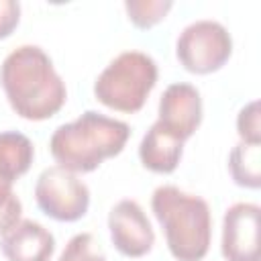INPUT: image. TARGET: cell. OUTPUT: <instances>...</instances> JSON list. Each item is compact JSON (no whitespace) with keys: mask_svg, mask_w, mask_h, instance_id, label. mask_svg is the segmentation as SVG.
<instances>
[{"mask_svg":"<svg viewBox=\"0 0 261 261\" xmlns=\"http://www.w3.org/2000/svg\"><path fill=\"white\" fill-rule=\"evenodd\" d=\"M0 82L16 114L27 120H45L65 102V84L49 55L37 45H20L6 55Z\"/></svg>","mask_w":261,"mask_h":261,"instance_id":"1","label":"cell"},{"mask_svg":"<svg viewBox=\"0 0 261 261\" xmlns=\"http://www.w3.org/2000/svg\"><path fill=\"white\" fill-rule=\"evenodd\" d=\"M128 135L130 128L126 122L86 110L73 122L55 128L49 149L61 167L73 173H88L94 171L104 159L118 155Z\"/></svg>","mask_w":261,"mask_h":261,"instance_id":"2","label":"cell"},{"mask_svg":"<svg viewBox=\"0 0 261 261\" xmlns=\"http://www.w3.org/2000/svg\"><path fill=\"white\" fill-rule=\"evenodd\" d=\"M151 208L177 261L204 259L212 237L210 208L204 198L181 192L175 186H159L151 196Z\"/></svg>","mask_w":261,"mask_h":261,"instance_id":"3","label":"cell"},{"mask_svg":"<svg viewBox=\"0 0 261 261\" xmlns=\"http://www.w3.org/2000/svg\"><path fill=\"white\" fill-rule=\"evenodd\" d=\"M155 82V59L143 51H124L116 55L96 77L94 94L112 110L137 112L143 108Z\"/></svg>","mask_w":261,"mask_h":261,"instance_id":"4","label":"cell"},{"mask_svg":"<svg viewBox=\"0 0 261 261\" xmlns=\"http://www.w3.org/2000/svg\"><path fill=\"white\" fill-rule=\"evenodd\" d=\"M175 53L179 63L192 73H210L220 69L230 53L232 39L218 20L202 18L190 22L177 37Z\"/></svg>","mask_w":261,"mask_h":261,"instance_id":"5","label":"cell"},{"mask_svg":"<svg viewBox=\"0 0 261 261\" xmlns=\"http://www.w3.org/2000/svg\"><path fill=\"white\" fill-rule=\"evenodd\" d=\"M35 198L39 208L61 222H73L88 212L90 206V190L77 179V175L61 165H53L41 171Z\"/></svg>","mask_w":261,"mask_h":261,"instance_id":"6","label":"cell"},{"mask_svg":"<svg viewBox=\"0 0 261 261\" xmlns=\"http://www.w3.org/2000/svg\"><path fill=\"white\" fill-rule=\"evenodd\" d=\"M259 206L232 204L222 218V257L226 261H259Z\"/></svg>","mask_w":261,"mask_h":261,"instance_id":"7","label":"cell"},{"mask_svg":"<svg viewBox=\"0 0 261 261\" xmlns=\"http://www.w3.org/2000/svg\"><path fill=\"white\" fill-rule=\"evenodd\" d=\"M108 228L114 247L126 257H141L151 251L155 232L143 208L135 200H120L108 214Z\"/></svg>","mask_w":261,"mask_h":261,"instance_id":"8","label":"cell"},{"mask_svg":"<svg viewBox=\"0 0 261 261\" xmlns=\"http://www.w3.org/2000/svg\"><path fill=\"white\" fill-rule=\"evenodd\" d=\"M157 122L179 141L190 139L202 122L200 92L186 82L167 86L159 100Z\"/></svg>","mask_w":261,"mask_h":261,"instance_id":"9","label":"cell"},{"mask_svg":"<svg viewBox=\"0 0 261 261\" xmlns=\"http://www.w3.org/2000/svg\"><path fill=\"white\" fill-rule=\"evenodd\" d=\"M0 249L8 261H49L55 251V239L43 224L18 220L2 232Z\"/></svg>","mask_w":261,"mask_h":261,"instance_id":"10","label":"cell"},{"mask_svg":"<svg viewBox=\"0 0 261 261\" xmlns=\"http://www.w3.org/2000/svg\"><path fill=\"white\" fill-rule=\"evenodd\" d=\"M184 151V141L167 133L159 122H153L139 145L141 163L155 173H171Z\"/></svg>","mask_w":261,"mask_h":261,"instance_id":"11","label":"cell"},{"mask_svg":"<svg viewBox=\"0 0 261 261\" xmlns=\"http://www.w3.org/2000/svg\"><path fill=\"white\" fill-rule=\"evenodd\" d=\"M33 157L35 149L27 135L16 130L0 133V194L12 192L14 179L29 171Z\"/></svg>","mask_w":261,"mask_h":261,"instance_id":"12","label":"cell"},{"mask_svg":"<svg viewBox=\"0 0 261 261\" xmlns=\"http://www.w3.org/2000/svg\"><path fill=\"white\" fill-rule=\"evenodd\" d=\"M228 169L232 179L243 186L257 190L261 186V147L259 143H237L228 155Z\"/></svg>","mask_w":261,"mask_h":261,"instance_id":"13","label":"cell"},{"mask_svg":"<svg viewBox=\"0 0 261 261\" xmlns=\"http://www.w3.org/2000/svg\"><path fill=\"white\" fill-rule=\"evenodd\" d=\"M124 8L128 12V18L139 29H149L167 14V10L171 8V0H126Z\"/></svg>","mask_w":261,"mask_h":261,"instance_id":"14","label":"cell"},{"mask_svg":"<svg viewBox=\"0 0 261 261\" xmlns=\"http://www.w3.org/2000/svg\"><path fill=\"white\" fill-rule=\"evenodd\" d=\"M59 261H106V255L92 232H77L67 241Z\"/></svg>","mask_w":261,"mask_h":261,"instance_id":"15","label":"cell"},{"mask_svg":"<svg viewBox=\"0 0 261 261\" xmlns=\"http://www.w3.org/2000/svg\"><path fill=\"white\" fill-rule=\"evenodd\" d=\"M237 128L241 135V141L245 143H261V133H259V102L253 100L245 108H241L239 118H237Z\"/></svg>","mask_w":261,"mask_h":261,"instance_id":"16","label":"cell"},{"mask_svg":"<svg viewBox=\"0 0 261 261\" xmlns=\"http://www.w3.org/2000/svg\"><path fill=\"white\" fill-rule=\"evenodd\" d=\"M20 212L22 206L14 192L0 194V232H6L10 226H14L20 220Z\"/></svg>","mask_w":261,"mask_h":261,"instance_id":"17","label":"cell"},{"mask_svg":"<svg viewBox=\"0 0 261 261\" xmlns=\"http://www.w3.org/2000/svg\"><path fill=\"white\" fill-rule=\"evenodd\" d=\"M20 18V4L16 0H0V39L8 37Z\"/></svg>","mask_w":261,"mask_h":261,"instance_id":"18","label":"cell"}]
</instances>
